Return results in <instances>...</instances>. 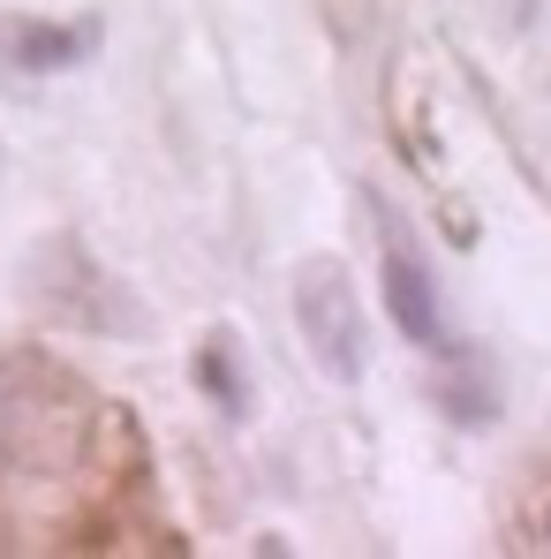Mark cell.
I'll return each mask as SVG.
<instances>
[{"instance_id": "1", "label": "cell", "mask_w": 551, "mask_h": 559, "mask_svg": "<svg viewBox=\"0 0 551 559\" xmlns=\"http://www.w3.org/2000/svg\"><path fill=\"white\" fill-rule=\"evenodd\" d=\"M23 295H31L53 325H76V333H106V341L144 333V310L121 295V280H106V265H98L76 235H46V242L31 250Z\"/></svg>"}, {"instance_id": "2", "label": "cell", "mask_w": 551, "mask_h": 559, "mask_svg": "<svg viewBox=\"0 0 551 559\" xmlns=\"http://www.w3.org/2000/svg\"><path fill=\"white\" fill-rule=\"evenodd\" d=\"M363 204H370V227H378V295H385V318L400 325V341H408V348H423V356H446V364H454L460 341H454L446 302H439L431 265L416 258V242H408L400 212H393L378 189H363Z\"/></svg>"}, {"instance_id": "3", "label": "cell", "mask_w": 551, "mask_h": 559, "mask_svg": "<svg viewBox=\"0 0 551 559\" xmlns=\"http://www.w3.org/2000/svg\"><path fill=\"white\" fill-rule=\"evenodd\" d=\"M295 333H302L318 378H333V385L363 378V356H370L363 348V295H356V280H348V265L333 250L295 265Z\"/></svg>"}, {"instance_id": "4", "label": "cell", "mask_w": 551, "mask_h": 559, "mask_svg": "<svg viewBox=\"0 0 551 559\" xmlns=\"http://www.w3.org/2000/svg\"><path fill=\"white\" fill-rule=\"evenodd\" d=\"M106 38L98 15L76 23H38V15H0V76H61V69H84Z\"/></svg>"}, {"instance_id": "5", "label": "cell", "mask_w": 551, "mask_h": 559, "mask_svg": "<svg viewBox=\"0 0 551 559\" xmlns=\"http://www.w3.org/2000/svg\"><path fill=\"white\" fill-rule=\"evenodd\" d=\"M189 378H196V393L219 408V416H250V371H242V341L227 333V325H212L204 341H196V356H189Z\"/></svg>"}, {"instance_id": "6", "label": "cell", "mask_w": 551, "mask_h": 559, "mask_svg": "<svg viewBox=\"0 0 551 559\" xmlns=\"http://www.w3.org/2000/svg\"><path fill=\"white\" fill-rule=\"evenodd\" d=\"M431 401H439V416L446 424H460V431H483V424H499V393H491V378H483V364L460 348L454 371L431 378Z\"/></svg>"}, {"instance_id": "7", "label": "cell", "mask_w": 551, "mask_h": 559, "mask_svg": "<svg viewBox=\"0 0 551 559\" xmlns=\"http://www.w3.org/2000/svg\"><path fill=\"white\" fill-rule=\"evenodd\" d=\"M544 545H551V507H544Z\"/></svg>"}]
</instances>
